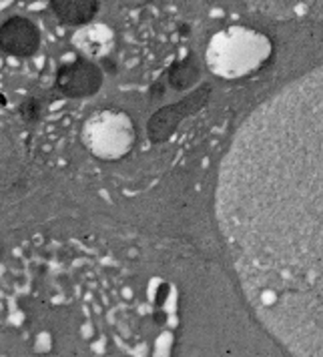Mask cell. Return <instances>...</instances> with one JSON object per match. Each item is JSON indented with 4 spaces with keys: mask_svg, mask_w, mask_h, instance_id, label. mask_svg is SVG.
<instances>
[{
    "mask_svg": "<svg viewBox=\"0 0 323 357\" xmlns=\"http://www.w3.org/2000/svg\"><path fill=\"white\" fill-rule=\"evenodd\" d=\"M217 207L259 319L293 354L323 356V68L245 121Z\"/></svg>",
    "mask_w": 323,
    "mask_h": 357,
    "instance_id": "cell-1",
    "label": "cell"
},
{
    "mask_svg": "<svg viewBox=\"0 0 323 357\" xmlns=\"http://www.w3.org/2000/svg\"><path fill=\"white\" fill-rule=\"evenodd\" d=\"M103 86V68L87 59H77L57 70V89L70 98L93 97Z\"/></svg>",
    "mask_w": 323,
    "mask_h": 357,
    "instance_id": "cell-2",
    "label": "cell"
},
{
    "mask_svg": "<svg viewBox=\"0 0 323 357\" xmlns=\"http://www.w3.org/2000/svg\"><path fill=\"white\" fill-rule=\"evenodd\" d=\"M0 49L10 56L29 59L40 49V33L33 20L10 17L0 24Z\"/></svg>",
    "mask_w": 323,
    "mask_h": 357,
    "instance_id": "cell-3",
    "label": "cell"
},
{
    "mask_svg": "<svg viewBox=\"0 0 323 357\" xmlns=\"http://www.w3.org/2000/svg\"><path fill=\"white\" fill-rule=\"evenodd\" d=\"M271 18H320L323 0H239Z\"/></svg>",
    "mask_w": 323,
    "mask_h": 357,
    "instance_id": "cell-4",
    "label": "cell"
},
{
    "mask_svg": "<svg viewBox=\"0 0 323 357\" xmlns=\"http://www.w3.org/2000/svg\"><path fill=\"white\" fill-rule=\"evenodd\" d=\"M50 10L61 22L68 26H82L89 24L97 17L98 0H49Z\"/></svg>",
    "mask_w": 323,
    "mask_h": 357,
    "instance_id": "cell-5",
    "label": "cell"
},
{
    "mask_svg": "<svg viewBox=\"0 0 323 357\" xmlns=\"http://www.w3.org/2000/svg\"><path fill=\"white\" fill-rule=\"evenodd\" d=\"M18 113H20V116L27 121V123H36L40 116H43V100L38 97H31L27 98L22 105H20V109H18Z\"/></svg>",
    "mask_w": 323,
    "mask_h": 357,
    "instance_id": "cell-6",
    "label": "cell"
},
{
    "mask_svg": "<svg viewBox=\"0 0 323 357\" xmlns=\"http://www.w3.org/2000/svg\"><path fill=\"white\" fill-rule=\"evenodd\" d=\"M98 66L103 68V73H109V75H114V73H117V68H119V66H117V61L111 59V56H105Z\"/></svg>",
    "mask_w": 323,
    "mask_h": 357,
    "instance_id": "cell-7",
    "label": "cell"
}]
</instances>
